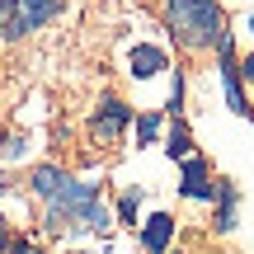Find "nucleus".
Wrapping results in <instances>:
<instances>
[{"instance_id":"nucleus-1","label":"nucleus","mask_w":254,"mask_h":254,"mask_svg":"<svg viewBox=\"0 0 254 254\" xmlns=\"http://www.w3.org/2000/svg\"><path fill=\"white\" fill-rule=\"evenodd\" d=\"M43 226L47 231H104L109 226V207H104L99 189L94 184H80L66 174L62 189H52L43 198Z\"/></svg>"},{"instance_id":"nucleus-2","label":"nucleus","mask_w":254,"mask_h":254,"mask_svg":"<svg viewBox=\"0 0 254 254\" xmlns=\"http://www.w3.org/2000/svg\"><path fill=\"white\" fill-rule=\"evenodd\" d=\"M165 19H170V33L189 52L217 47V38L226 33V19H221L217 0H165Z\"/></svg>"},{"instance_id":"nucleus-3","label":"nucleus","mask_w":254,"mask_h":254,"mask_svg":"<svg viewBox=\"0 0 254 254\" xmlns=\"http://www.w3.org/2000/svg\"><path fill=\"white\" fill-rule=\"evenodd\" d=\"M66 0H0V38L19 43V38L47 28L57 14H62Z\"/></svg>"},{"instance_id":"nucleus-4","label":"nucleus","mask_w":254,"mask_h":254,"mask_svg":"<svg viewBox=\"0 0 254 254\" xmlns=\"http://www.w3.org/2000/svg\"><path fill=\"white\" fill-rule=\"evenodd\" d=\"M217 62H221V90H226V109L245 118L250 104H245V90H240V66H236V43H231V33L217 38Z\"/></svg>"},{"instance_id":"nucleus-5","label":"nucleus","mask_w":254,"mask_h":254,"mask_svg":"<svg viewBox=\"0 0 254 254\" xmlns=\"http://www.w3.org/2000/svg\"><path fill=\"white\" fill-rule=\"evenodd\" d=\"M132 123V109H127L123 99H104L99 104V113L90 118V132L94 136H104V141H113V136H123V127Z\"/></svg>"},{"instance_id":"nucleus-6","label":"nucleus","mask_w":254,"mask_h":254,"mask_svg":"<svg viewBox=\"0 0 254 254\" xmlns=\"http://www.w3.org/2000/svg\"><path fill=\"white\" fill-rule=\"evenodd\" d=\"M184 198L193 202H212V193H217V184H207V160L202 155H184Z\"/></svg>"},{"instance_id":"nucleus-7","label":"nucleus","mask_w":254,"mask_h":254,"mask_svg":"<svg viewBox=\"0 0 254 254\" xmlns=\"http://www.w3.org/2000/svg\"><path fill=\"white\" fill-rule=\"evenodd\" d=\"M170 240H174V217H170V212L146 217V226H141V245H146V254H165V250H170Z\"/></svg>"},{"instance_id":"nucleus-8","label":"nucleus","mask_w":254,"mask_h":254,"mask_svg":"<svg viewBox=\"0 0 254 254\" xmlns=\"http://www.w3.org/2000/svg\"><path fill=\"white\" fill-rule=\"evenodd\" d=\"M127 66H132L136 80H151V75H160L165 66H170V57H165L160 47H151V43H136L132 57H127Z\"/></svg>"},{"instance_id":"nucleus-9","label":"nucleus","mask_w":254,"mask_h":254,"mask_svg":"<svg viewBox=\"0 0 254 254\" xmlns=\"http://www.w3.org/2000/svg\"><path fill=\"white\" fill-rule=\"evenodd\" d=\"M236 207H240V189L236 184H217V231L221 236L236 231Z\"/></svg>"},{"instance_id":"nucleus-10","label":"nucleus","mask_w":254,"mask_h":254,"mask_svg":"<svg viewBox=\"0 0 254 254\" xmlns=\"http://www.w3.org/2000/svg\"><path fill=\"white\" fill-rule=\"evenodd\" d=\"M165 151H170V160H184V155L193 151V136H189V123H184V118H174V127H170V141H165Z\"/></svg>"},{"instance_id":"nucleus-11","label":"nucleus","mask_w":254,"mask_h":254,"mask_svg":"<svg viewBox=\"0 0 254 254\" xmlns=\"http://www.w3.org/2000/svg\"><path fill=\"white\" fill-rule=\"evenodd\" d=\"M155 136H160V113H146V118H136V146H151Z\"/></svg>"},{"instance_id":"nucleus-12","label":"nucleus","mask_w":254,"mask_h":254,"mask_svg":"<svg viewBox=\"0 0 254 254\" xmlns=\"http://www.w3.org/2000/svg\"><path fill=\"white\" fill-rule=\"evenodd\" d=\"M118 217L127 221V226H136V193H127V198L118 202Z\"/></svg>"},{"instance_id":"nucleus-13","label":"nucleus","mask_w":254,"mask_h":254,"mask_svg":"<svg viewBox=\"0 0 254 254\" xmlns=\"http://www.w3.org/2000/svg\"><path fill=\"white\" fill-rule=\"evenodd\" d=\"M179 104H184V75H179V71H174V90H170V109H174V113H179Z\"/></svg>"},{"instance_id":"nucleus-14","label":"nucleus","mask_w":254,"mask_h":254,"mask_svg":"<svg viewBox=\"0 0 254 254\" xmlns=\"http://www.w3.org/2000/svg\"><path fill=\"white\" fill-rule=\"evenodd\" d=\"M236 66H240V80L254 85V52H245V62H236Z\"/></svg>"},{"instance_id":"nucleus-15","label":"nucleus","mask_w":254,"mask_h":254,"mask_svg":"<svg viewBox=\"0 0 254 254\" xmlns=\"http://www.w3.org/2000/svg\"><path fill=\"white\" fill-rule=\"evenodd\" d=\"M19 155H24V136H14V141L5 146V160H19Z\"/></svg>"},{"instance_id":"nucleus-16","label":"nucleus","mask_w":254,"mask_h":254,"mask_svg":"<svg viewBox=\"0 0 254 254\" xmlns=\"http://www.w3.org/2000/svg\"><path fill=\"white\" fill-rule=\"evenodd\" d=\"M9 245H14V236H9V221H5V217H0V254H5Z\"/></svg>"},{"instance_id":"nucleus-17","label":"nucleus","mask_w":254,"mask_h":254,"mask_svg":"<svg viewBox=\"0 0 254 254\" xmlns=\"http://www.w3.org/2000/svg\"><path fill=\"white\" fill-rule=\"evenodd\" d=\"M5 254H38V250H33V245H28V240H14V245H9Z\"/></svg>"},{"instance_id":"nucleus-18","label":"nucleus","mask_w":254,"mask_h":254,"mask_svg":"<svg viewBox=\"0 0 254 254\" xmlns=\"http://www.w3.org/2000/svg\"><path fill=\"white\" fill-rule=\"evenodd\" d=\"M250 33H254V14H250Z\"/></svg>"},{"instance_id":"nucleus-19","label":"nucleus","mask_w":254,"mask_h":254,"mask_svg":"<svg viewBox=\"0 0 254 254\" xmlns=\"http://www.w3.org/2000/svg\"><path fill=\"white\" fill-rule=\"evenodd\" d=\"M75 254H80V250H75Z\"/></svg>"}]
</instances>
